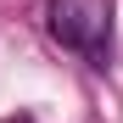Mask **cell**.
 <instances>
[{"label": "cell", "mask_w": 123, "mask_h": 123, "mask_svg": "<svg viewBox=\"0 0 123 123\" xmlns=\"http://www.w3.org/2000/svg\"><path fill=\"white\" fill-rule=\"evenodd\" d=\"M45 28L62 50L84 56L90 67H101V73L112 67V6L106 0H50Z\"/></svg>", "instance_id": "6da1fadb"}, {"label": "cell", "mask_w": 123, "mask_h": 123, "mask_svg": "<svg viewBox=\"0 0 123 123\" xmlns=\"http://www.w3.org/2000/svg\"><path fill=\"white\" fill-rule=\"evenodd\" d=\"M6 123H34V117H6Z\"/></svg>", "instance_id": "7a4b0ae2"}]
</instances>
